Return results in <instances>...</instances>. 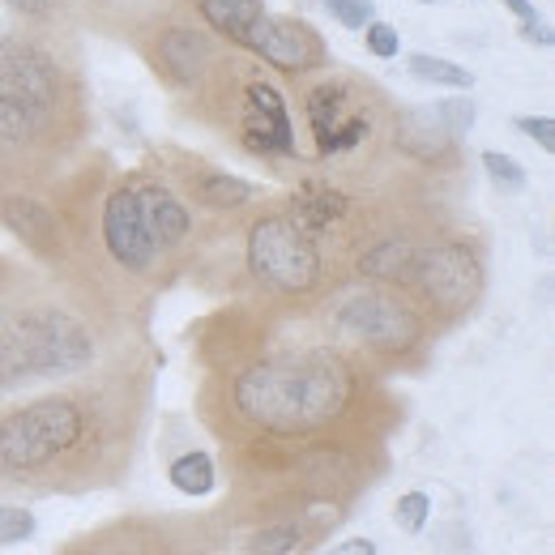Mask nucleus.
I'll list each match as a JSON object with an SVG mask.
<instances>
[{"label": "nucleus", "mask_w": 555, "mask_h": 555, "mask_svg": "<svg viewBox=\"0 0 555 555\" xmlns=\"http://www.w3.org/2000/svg\"><path fill=\"white\" fill-rule=\"evenodd\" d=\"M415 4H436V0H415Z\"/></svg>", "instance_id": "obj_34"}, {"label": "nucleus", "mask_w": 555, "mask_h": 555, "mask_svg": "<svg viewBox=\"0 0 555 555\" xmlns=\"http://www.w3.org/2000/svg\"><path fill=\"white\" fill-rule=\"evenodd\" d=\"M253 184L240 180V176H227V171H202L193 180V197L206 209H240L253 202Z\"/></svg>", "instance_id": "obj_19"}, {"label": "nucleus", "mask_w": 555, "mask_h": 555, "mask_svg": "<svg viewBox=\"0 0 555 555\" xmlns=\"http://www.w3.org/2000/svg\"><path fill=\"white\" fill-rule=\"evenodd\" d=\"M338 325L354 343L380 350V354H406L423 338V321L411 304L385 291H363L338 308Z\"/></svg>", "instance_id": "obj_7"}, {"label": "nucleus", "mask_w": 555, "mask_h": 555, "mask_svg": "<svg viewBox=\"0 0 555 555\" xmlns=\"http://www.w3.org/2000/svg\"><path fill=\"white\" fill-rule=\"evenodd\" d=\"M330 555H376V543L372 539H347V543H338Z\"/></svg>", "instance_id": "obj_32"}, {"label": "nucleus", "mask_w": 555, "mask_h": 555, "mask_svg": "<svg viewBox=\"0 0 555 555\" xmlns=\"http://www.w3.org/2000/svg\"><path fill=\"white\" fill-rule=\"evenodd\" d=\"M483 167L500 189H508V193L526 189V167H521V163H513L508 154H500V150H483Z\"/></svg>", "instance_id": "obj_26"}, {"label": "nucleus", "mask_w": 555, "mask_h": 555, "mask_svg": "<svg viewBox=\"0 0 555 555\" xmlns=\"http://www.w3.org/2000/svg\"><path fill=\"white\" fill-rule=\"evenodd\" d=\"M406 282L440 312H462L483 291V266L466 244H436L427 253H415Z\"/></svg>", "instance_id": "obj_6"}, {"label": "nucleus", "mask_w": 555, "mask_h": 555, "mask_svg": "<svg viewBox=\"0 0 555 555\" xmlns=\"http://www.w3.org/2000/svg\"><path fill=\"white\" fill-rule=\"evenodd\" d=\"M240 48H248L257 61H266V65L278 73H291V77L325 65V43H321V35H317L304 17H274L270 9L257 17V26L244 35Z\"/></svg>", "instance_id": "obj_9"}, {"label": "nucleus", "mask_w": 555, "mask_h": 555, "mask_svg": "<svg viewBox=\"0 0 555 555\" xmlns=\"http://www.w3.org/2000/svg\"><path fill=\"white\" fill-rule=\"evenodd\" d=\"M86 436V411L73 398H39L0 418V475H35L73 453Z\"/></svg>", "instance_id": "obj_2"}, {"label": "nucleus", "mask_w": 555, "mask_h": 555, "mask_svg": "<svg viewBox=\"0 0 555 555\" xmlns=\"http://www.w3.org/2000/svg\"><path fill=\"white\" fill-rule=\"evenodd\" d=\"M9 338H13L17 376H65V372H81L94 359L90 334L73 317L52 308L9 321Z\"/></svg>", "instance_id": "obj_5"}, {"label": "nucleus", "mask_w": 555, "mask_h": 555, "mask_svg": "<svg viewBox=\"0 0 555 555\" xmlns=\"http://www.w3.org/2000/svg\"><path fill=\"white\" fill-rule=\"evenodd\" d=\"M52 4H56V0H9V9L22 13V17H48Z\"/></svg>", "instance_id": "obj_31"}, {"label": "nucleus", "mask_w": 555, "mask_h": 555, "mask_svg": "<svg viewBox=\"0 0 555 555\" xmlns=\"http://www.w3.org/2000/svg\"><path fill=\"white\" fill-rule=\"evenodd\" d=\"M167 475H171V487H176V491H184V495H209L214 483H218L214 462H209V453H202V449H193V453L176 457Z\"/></svg>", "instance_id": "obj_20"}, {"label": "nucleus", "mask_w": 555, "mask_h": 555, "mask_svg": "<svg viewBox=\"0 0 555 555\" xmlns=\"http://www.w3.org/2000/svg\"><path fill=\"white\" fill-rule=\"evenodd\" d=\"M436 116H440L444 129L457 138V133H470V125H475V103H470V99H449V103H436Z\"/></svg>", "instance_id": "obj_28"}, {"label": "nucleus", "mask_w": 555, "mask_h": 555, "mask_svg": "<svg viewBox=\"0 0 555 555\" xmlns=\"http://www.w3.org/2000/svg\"><path fill=\"white\" fill-rule=\"evenodd\" d=\"M35 534V513L22 504H0V547L26 543Z\"/></svg>", "instance_id": "obj_23"}, {"label": "nucleus", "mask_w": 555, "mask_h": 555, "mask_svg": "<svg viewBox=\"0 0 555 555\" xmlns=\"http://www.w3.org/2000/svg\"><path fill=\"white\" fill-rule=\"evenodd\" d=\"M133 197H138L141 227H145V235H150V244L158 253L189 240V227H193L189 222V209L180 206L163 184H141V189H133Z\"/></svg>", "instance_id": "obj_12"}, {"label": "nucleus", "mask_w": 555, "mask_h": 555, "mask_svg": "<svg viewBox=\"0 0 555 555\" xmlns=\"http://www.w3.org/2000/svg\"><path fill=\"white\" fill-rule=\"evenodd\" d=\"M517 129H521L526 138L539 141L547 154L555 150V120H552V116H521V120H517Z\"/></svg>", "instance_id": "obj_29"}, {"label": "nucleus", "mask_w": 555, "mask_h": 555, "mask_svg": "<svg viewBox=\"0 0 555 555\" xmlns=\"http://www.w3.org/2000/svg\"><path fill=\"white\" fill-rule=\"evenodd\" d=\"M304 547V530L295 521H278L266 526L257 539H253V555H295Z\"/></svg>", "instance_id": "obj_22"}, {"label": "nucleus", "mask_w": 555, "mask_h": 555, "mask_svg": "<svg viewBox=\"0 0 555 555\" xmlns=\"http://www.w3.org/2000/svg\"><path fill=\"white\" fill-rule=\"evenodd\" d=\"M197 13L206 17L209 30H218L231 43H244V35L266 13V0H197Z\"/></svg>", "instance_id": "obj_16"}, {"label": "nucleus", "mask_w": 555, "mask_h": 555, "mask_svg": "<svg viewBox=\"0 0 555 555\" xmlns=\"http://www.w3.org/2000/svg\"><path fill=\"white\" fill-rule=\"evenodd\" d=\"M0 218H4V227H9L22 244H30L35 253H52V248L61 244V222H56V214L43 206V202H35V197H22V193L4 197V202H0Z\"/></svg>", "instance_id": "obj_15"}, {"label": "nucleus", "mask_w": 555, "mask_h": 555, "mask_svg": "<svg viewBox=\"0 0 555 555\" xmlns=\"http://www.w3.org/2000/svg\"><path fill=\"white\" fill-rule=\"evenodd\" d=\"M427 517H431V495H427V491H406V495L398 500V508H393V521H398L406 534H418V530L427 526Z\"/></svg>", "instance_id": "obj_24"}, {"label": "nucleus", "mask_w": 555, "mask_h": 555, "mask_svg": "<svg viewBox=\"0 0 555 555\" xmlns=\"http://www.w3.org/2000/svg\"><path fill=\"white\" fill-rule=\"evenodd\" d=\"M500 4H508V9H513V13H517V17H521V22H530V17H539V13H534V4H530V0H500Z\"/></svg>", "instance_id": "obj_33"}, {"label": "nucleus", "mask_w": 555, "mask_h": 555, "mask_svg": "<svg viewBox=\"0 0 555 555\" xmlns=\"http://www.w3.org/2000/svg\"><path fill=\"white\" fill-rule=\"evenodd\" d=\"M209 56H214V43L193 26H171L158 35V61L176 86H197L206 77Z\"/></svg>", "instance_id": "obj_13"}, {"label": "nucleus", "mask_w": 555, "mask_h": 555, "mask_svg": "<svg viewBox=\"0 0 555 555\" xmlns=\"http://www.w3.org/2000/svg\"><path fill=\"white\" fill-rule=\"evenodd\" d=\"M240 138L261 158H291L295 154V129L291 112L270 81L244 86V112H240Z\"/></svg>", "instance_id": "obj_10"}, {"label": "nucleus", "mask_w": 555, "mask_h": 555, "mask_svg": "<svg viewBox=\"0 0 555 555\" xmlns=\"http://www.w3.org/2000/svg\"><path fill=\"white\" fill-rule=\"evenodd\" d=\"M325 13L347 30H363L376 17V4L372 0H325Z\"/></svg>", "instance_id": "obj_27"}, {"label": "nucleus", "mask_w": 555, "mask_h": 555, "mask_svg": "<svg viewBox=\"0 0 555 555\" xmlns=\"http://www.w3.org/2000/svg\"><path fill=\"white\" fill-rule=\"evenodd\" d=\"M398 145L406 154H415V158H436V154H444L453 145V133L444 129V120L436 116V107L431 112H411L398 125Z\"/></svg>", "instance_id": "obj_17"}, {"label": "nucleus", "mask_w": 555, "mask_h": 555, "mask_svg": "<svg viewBox=\"0 0 555 555\" xmlns=\"http://www.w3.org/2000/svg\"><path fill=\"white\" fill-rule=\"evenodd\" d=\"M521 39H530V43H539V48H552V43H555L552 26H547L543 17H530V22H521Z\"/></svg>", "instance_id": "obj_30"}, {"label": "nucleus", "mask_w": 555, "mask_h": 555, "mask_svg": "<svg viewBox=\"0 0 555 555\" xmlns=\"http://www.w3.org/2000/svg\"><path fill=\"white\" fill-rule=\"evenodd\" d=\"M103 244H107L112 261L125 266L129 274H145L154 266L158 248L150 244V235L141 227L133 189H112V197L103 202Z\"/></svg>", "instance_id": "obj_11"}, {"label": "nucleus", "mask_w": 555, "mask_h": 555, "mask_svg": "<svg viewBox=\"0 0 555 555\" xmlns=\"http://www.w3.org/2000/svg\"><path fill=\"white\" fill-rule=\"evenodd\" d=\"M363 43H367V52L380 56V61H393V56L402 52V35H398V26H389V22H380V17H372V22L363 26Z\"/></svg>", "instance_id": "obj_25"}, {"label": "nucleus", "mask_w": 555, "mask_h": 555, "mask_svg": "<svg viewBox=\"0 0 555 555\" xmlns=\"http://www.w3.org/2000/svg\"><path fill=\"white\" fill-rule=\"evenodd\" d=\"M406 65H411V77L427 81V86H444V90H470L475 86V73L453 65V61H440V56H423L418 52Z\"/></svg>", "instance_id": "obj_21"}, {"label": "nucleus", "mask_w": 555, "mask_h": 555, "mask_svg": "<svg viewBox=\"0 0 555 555\" xmlns=\"http://www.w3.org/2000/svg\"><path fill=\"white\" fill-rule=\"evenodd\" d=\"M304 107H308V125H312L317 150L325 158L347 154V150H354V145H363V141L372 138V112L350 90V81H321V86H312Z\"/></svg>", "instance_id": "obj_8"}, {"label": "nucleus", "mask_w": 555, "mask_h": 555, "mask_svg": "<svg viewBox=\"0 0 555 555\" xmlns=\"http://www.w3.org/2000/svg\"><path fill=\"white\" fill-rule=\"evenodd\" d=\"M248 270L278 295H308L321 282V253L286 214H266L248 231Z\"/></svg>", "instance_id": "obj_4"}, {"label": "nucleus", "mask_w": 555, "mask_h": 555, "mask_svg": "<svg viewBox=\"0 0 555 555\" xmlns=\"http://www.w3.org/2000/svg\"><path fill=\"white\" fill-rule=\"evenodd\" d=\"M354 398V376L325 350L278 354L244 367L231 385L235 415L274 436H308L330 427Z\"/></svg>", "instance_id": "obj_1"}, {"label": "nucleus", "mask_w": 555, "mask_h": 555, "mask_svg": "<svg viewBox=\"0 0 555 555\" xmlns=\"http://www.w3.org/2000/svg\"><path fill=\"white\" fill-rule=\"evenodd\" d=\"M61 103V69L35 43H0V141H30Z\"/></svg>", "instance_id": "obj_3"}, {"label": "nucleus", "mask_w": 555, "mask_h": 555, "mask_svg": "<svg viewBox=\"0 0 555 555\" xmlns=\"http://www.w3.org/2000/svg\"><path fill=\"white\" fill-rule=\"evenodd\" d=\"M347 209H350V197L343 189H334V184H325V180H308V184L295 189L286 218H291L299 231H308V235L317 240L321 231H330L334 222H343Z\"/></svg>", "instance_id": "obj_14"}, {"label": "nucleus", "mask_w": 555, "mask_h": 555, "mask_svg": "<svg viewBox=\"0 0 555 555\" xmlns=\"http://www.w3.org/2000/svg\"><path fill=\"white\" fill-rule=\"evenodd\" d=\"M415 261V248L411 240H380L376 248H367L359 257V274L363 278H376V282H406V270Z\"/></svg>", "instance_id": "obj_18"}]
</instances>
